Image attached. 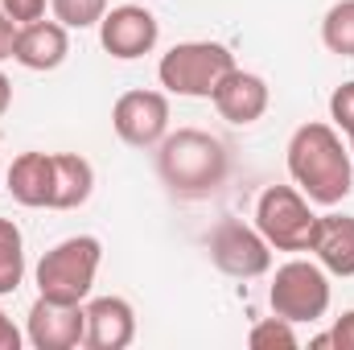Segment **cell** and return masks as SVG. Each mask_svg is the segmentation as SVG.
Returning a JSON list of instances; mask_svg holds the SVG:
<instances>
[{
  "label": "cell",
  "instance_id": "18",
  "mask_svg": "<svg viewBox=\"0 0 354 350\" xmlns=\"http://www.w3.org/2000/svg\"><path fill=\"white\" fill-rule=\"evenodd\" d=\"M322 42L330 54L354 58V0H338L322 21Z\"/></svg>",
  "mask_w": 354,
  "mask_h": 350
},
{
  "label": "cell",
  "instance_id": "26",
  "mask_svg": "<svg viewBox=\"0 0 354 350\" xmlns=\"http://www.w3.org/2000/svg\"><path fill=\"white\" fill-rule=\"evenodd\" d=\"M8 103H12V83H8V75H0V116L8 111Z\"/></svg>",
  "mask_w": 354,
  "mask_h": 350
},
{
  "label": "cell",
  "instance_id": "15",
  "mask_svg": "<svg viewBox=\"0 0 354 350\" xmlns=\"http://www.w3.org/2000/svg\"><path fill=\"white\" fill-rule=\"evenodd\" d=\"M309 252H317L326 272L354 276V219L351 214H322L317 227H313Z\"/></svg>",
  "mask_w": 354,
  "mask_h": 350
},
{
  "label": "cell",
  "instance_id": "7",
  "mask_svg": "<svg viewBox=\"0 0 354 350\" xmlns=\"http://www.w3.org/2000/svg\"><path fill=\"white\" fill-rule=\"evenodd\" d=\"M206 248H210L214 268L235 276V280H256L272 268V243L260 235V227H248L239 219H223L210 231Z\"/></svg>",
  "mask_w": 354,
  "mask_h": 350
},
{
  "label": "cell",
  "instance_id": "19",
  "mask_svg": "<svg viewBox=\"0 0 354 350\" xmlns=\"http://www.w3.org/2000/svg\"><path fill=\"white\" fill-rule=\"evenodd\" d=\"M50 8H54V21H62L66 29H91L103 21L107 0H50Z\"/></svg>",
  "mask_w": 354,
  "mask_h": 350
},
{
  "label": "cell",
  "instance_id": "10",
  "mask_svg": "<svg viewBox=\"0 0 354 350\" xmlns=\"http://www.w3.org/2000/svg\"><path fill=\"white\" fill-rule=\"evenodd\" d=\"M33 350H75L87 342V305L71 301H50L37 297L29 309V330H25Z\"/></svg>",
  "mask_w": 354,
  "mask_h": 350
},
{
  "label": "cell",
  "instance_id": "4",
  "mask_svg": "<svg viewBox=\"0 0 354 350\" xmlns=\"http://www.w3.org/2000/svg\"><path fill=\"white\" fill-rule=\"evenodd\" d=\"M235 71V54L218 42H181L174 46L161 66L157 79L169 95H185V99H210L214 87Z\"/></svg>",
  "mask_w": 354,
  "mask_h": 350
},
{
  "label": "cell",
  "instance_id": "8",
  "mask_svg": "<svg viewBox=\"0 0 354 350\" xmlns=\"http://www.w3.org/2000/svg\"><path fill=\"white\" fill-rule=\"evenodd\" d=\"M111 128L132 149H157L169 132V99L161 91H124L111 107Z\"/></svg>",
  "mask_w": 354,
  "mask_h": 350
},
{
  "label": "cell",
  "instance_id": "12",
  "mask_svg": "<svg viewBox=\"0 0 354 350\" xmlns=\"http://www.w3.org/2000/svg\"><path fill=\"white\" fill-rule=\"evenodd\" d=\"M71 54V37H66V25L62 21H33V25H21L17 29V46H12V58L25 66V71H58Z\"/></svg>",
  "mask_w": 354,
  "mask_h": 350
},
{
  "label": "cell",
  "instance_id": "6",
  "mask_svg": "<svg viewBox=\"0 0 354 350\" xmlns=\"http://www.w3.org/2000/svg\"><path fill=\"white\" fill-rule=\"evenodd\" d=\"M268 305L276 317L284 322H322L330 309V280L326 268L309 260H288L276 268L272 288H268Z\"/></svg>",
  "mask_w": 354,
  "mask_h": 350
},
{
  "label": "cell",
  "instance_id": "3",
  "mask_svg": "<svg viewBox=\"0 0 354 350\" xmlns=\"http://www.w3.org/2000/svg\"><path fill=\"white\" fill-rule=\"evenodd\" d=\"M103 260V248L95 235H71L62 243H54L41 260H37V297L50 301H71L83 305L95 288V272Z\"/></svg>",
  "mask_w": 354,
  "mask_h": 350
},
{
  "label": "cell",
  "instance_id": "22",
  "mask_svg": "<svg viewBox=\"0 0 354 350\" xmlns=\"http://www.w3.org/2000/svg\"><path fill=\"white\" fill-rule=\"evenodd\" d=\"M0 12L12 25H33L46 17V0H0Z\"/></svg>",
  "mask_w": 354,
  "mask_h": 350
},
{
  "label": "cell",
  "instance_id": "17",
  "mask_svg": "<svg viewBox=\"0 0 354 350\" xmlns=\"http://www.w3.org/2000/svg\"><path fill=\"white\" fill-rule=\"evenodd\" d=\"M25 280V252H21V231L12 219H0V297L17 293Z\"/></svg>",
  "mask_w": 354,
  "mask_h": 350
},
{
  "label": "cell",
  "instance_id": "16",
  "mask_svg": "<svg viewBox=\"0 0 354 350\" xmlns=\"http://www.w3.org/2000/svg\"><path fill=\"white\" fill-rule=\"evenodd\" d=\"M95 190V169L79 153H54V198L50 210H75Z\"/></svg>",
  "mask_w": 354,
  "mask_h": 350
},
{
  "label": "cell",
  "instance_id": "11",
  "mask_svg": "<svg viewBox=\"0 0 354 350\" xmlns=\"http://www.w3.org/2000/svg\"><path fill=\"white\" fill-rule=\"evenodd\" d=\"M210 103H214V111L227 120V124H256L260 116L268 111V83L260 75H252V71H231L214 95H210Z\"/></svg>",
  "mask_w": 354,
  "mask_h": 350
},
{
  "label": "cell",
  "instance_id": "14",
  "mask_svg": "<svg viewBox=\"0 0 354 350\" xmlns=\"http://www.w3.org/2000/svg\"><path fill=\"white\" fill-rule=\"evenodd\" d=\"M4 185L12 194V202H21V206H50V198H54V153H21L8 165Z\"/></svg>",
  "mask_w": 354,
  "mask_h": 350
},
{
  "label": "cell",
  "instance_id": "9",
  "mask_svg": "<svg viewBox=\"0 0 354 350\" xmlns=\"http://www.w3.org/2000/svg\"><path fill=\"white\" fill-rule=\"evenodd\" d=\"M161 37V25L157 17L145 8V4H120V8H107L103 21H99V42L111 58L120 62H132V58H145L153 54Z\"/></svg>",
  "mask_w": 354,
  "mask_h": 350
},
{
  "label": "cell",
  "instance_id": "23",
  "mask_svg": "<svg viewBox=\"0 0 354 350\" xmlns=\"http://www.w3.org/2000/svg\"><path fill=\"white\" fill-rule=\"evenodd\" d=\"M330 347L354 350V309H351V313H342V317L334 322V330H330Z\"/></svg>",
  "mask_w": 354,
  "mask_h": 350
},
{
  "label": "cell",
  "instance_id": "21",
  "mask_svg": "<svg viewBox=\"0 0 354 350\" xmlns=\"http://www.w3.org/2000/svg\"><path fill=\"white\" fill-rule=\"evenodd\" d=\"M330 120H334V128H342L346 136H354V79L330 95Z\"/></svg>",
  "mask_w": 354,
  "mask_h": 350
},
{
  "label": "cell",
  "instance_id": "24",
  "mask_svg": "<svg viewBox=\"0 0 354 350\" xmlns=\"http://www.w3.org/2000/svg\"><path fill=\"white\" fill-rule=\"evenodd\" d=\"M17 29H21V25H12V21L0 12V62H4V58H12V46H17Z\"/></svg>",
  "mask_w": 354,
  "mask_h": 350
},
{
  "label": "cell",
  "instance_id": "27",
  "mask_svg": "<svg viewBox=\"0 0 354 350\" xmlns=\"http://www.w3.org/2000/svg\"><path fill=\"white\" fill-rule=\"evenodd\" d=\"M351 157H354V136H351Z\"/></svg>",
  "mask_w": 354,
  "mask_h": 350
},
{
  "label": "cell",
  "instance_id": "5",
  "mask_svg": "<svg viewBox=\"0 0 354 350\" xmlns=\"http://www.w3.org/2000/svg\"><path fill=\"white\" fill-rule=\"evenodd\" d=\"M256 227L276 252H309L317 214L297 185H268L256 202Z\"/></svg>",
  "mask_w": 354,
  "mask_h": 350
},
{
  "label": "cell",
  "instance_id": "25",
  "mask_svg": "<svg viewBox=\"0 0 354 350\" xmlns=\"http://www.w3.org/2000/svg\"><path fill=\"white\" fill-rule=\"evenodd\" d=\"M0 350H21V330L8 322L4 309H0Z\"/></svg>",
  "mask_w": 354,
  "mask_h": 350
},
{
  "label": "cell",
  "instance_id": "1",
  "mask_svg": "<svg viewBox=\"0 0 354 350\" xmlns=\"http://www.w3.org/2000/svg\"><path fill=\"white\" fill-rule=\"evenodd\" d=\"M288 174L297 190L317 206H338L354 190V157L334 124H301L288 140Z\"/></svg>",
  "mask_w": 354,
  "mask_h": 350
},
{
  "label": "cell",
  "instance_id": "2",
  "mask_svg": "<svg viewBox=\"0 0 354 350\" xmlns=\"http://www.w3.org/2000/svg\"><path fill=\"white\" fill-rule=\"evenodd\" d=\"M157 174L177 198H210L231 174V157L218 136L202 128H177L157 145Z\"/></svg>",
  "mask_w": 354,
  "mask_h": 350
},
{
  "label": "cell",
  "instance_id": "13",
  "mask_svg": "<svg viewBox=\"0 0 354 350\" xmlns=\"http://www.w3.org/2000/svg\"><path fill=\"white\" fill-rule=\"evenodd\" d=\"M136 338V313L124 297H95L87 305V342L91 350H124Z\"/></svg>",
  "mask_w": 354,
  "mask_h": 350
},
{
  "label": "cell",
  "instance_id": "20",
  "mask_svg": "<svg viewBox=\"0 0 354 350\" xmlns=\"http://www.w3.org/2000/svg\"><path fill=\"white\" fill-rule=\"evenodd\" d=\"M248 342L256 350H292V347H301V338H297V330H292V322H284V317H264V322H256L252 326V334H248Z\"/></svg>",
  "mask_w": 354,
  "mask_h": 350
}]
</instances>
